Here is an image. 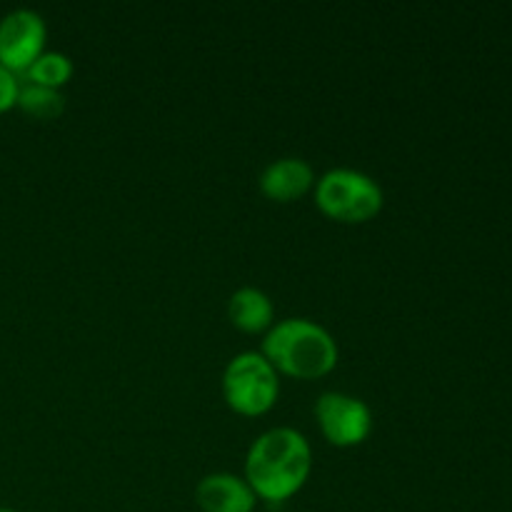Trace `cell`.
Segmentation results:
<instances>
[{
    "mask_svg": "<svg viewBox=\"0 0 512 512\" xmlns=\"http://www.w3.org/2000/svg\"><path fill=\"white\" fill-rule=\"evenodd\" d=\"M313 183V168L303 158H280L270 163L260 175V190L268 198L280 200V203H288V200L305 195L313 188Z\"/></svg>",
    "mask_w": 512,
    "mask_h": 512,
    "instance_id": "obj_8",
    "label": "cell"
},
{
    "mask_svg": "<svg viewBox=\"0 0 512 512\" xmlns=\"http://www.w3.org/2000/svg\"><path fill=\"white\" fill-rule=\"evenodd\" d=\"M25 115L35 120H55L65 108V95L55 88H45V85H20L18 100H15Z\"/></svg>",
    "mask_w": 512,
    "mask_h": 512,
    "instance_id": "obj_10",
    "label": "cell"
},
{
    "mask_svg": "<svg viewBox=\"0 0 512 512\" xmlns=\"http://www.w3.org/2000/svg\"><path fill=\"white\" fill-rule=\"evenodd\" d=\"M315 203L330 218L363 223L383 208V188L363 170L333 168L315 183Z\"/></svg>",
    "mask_w": 512,
    "mask_h": 512,
    "instance_id": "obj_3",
    "label": "cell"
},
{
    "mask_svg": "<svg viewBox=\"0 0 512 512\" xmlns=\"http://www.w3.org/2000/svg\"><path fill=\"white\" fill-rule=\"evenodd\" d=\"M223 393L233 410L243 415H263L278 400V370L263 353H240L223 373Z\"/></svg>",
    "mask_w": 512,
    "mask_h": 512,
    "instance_id": "obj_4",
    "label": "cell"
},
{
    "mask_svg": "<svg viewBox=\"0 0 512 512\" xmlns=\"http://www.w3.org/2000/svg\"><path fill=\"white\" fill-rule=\"evenodd\" d=\"M313 468V453L295 428H270L260 435L245 458V480L258 498L283 503L298 493Z\"/></svg>",
    "mask_w": 512,
    "mask_h": 512,
    "instance_id": "obj_1",
    "label": "cell"
},
{
    "mask_svg": "<svg viewBox=\"0 0 512 512\" xmlns=\"http://www.w3.org/2000/svg\"><path fill=\"white\" fill-rule=\"evenodd\" d=\"M230 323L245 333H258V330L273 328V303L260 288L245 285L230 295L228 303Z\"/></svg>",
    "mask_w": 512,
    "mask_h": 512,
    "instance_id": "obj_9",
    "label": "cell"
},
{
    "mask_svg": "<svg viewBox=\"0 0 512 512\" xmlns=\"http://www.w3.org/2000/svg\"><path fill=\"white\" fill-rule=\"evenodd\" d=\"M315 418L325 438L338 448L360 445L373 430V413L360 398L328 390L315 403Z\"/></svg>",
    "mask_w": 512,
    "mask_h": 512,
    "instance_id": "obj_5",
    "label": "cell"
},
{
    "mask_svg": "<svg viewBox=\"0 0 512 512\" xmlns=\"http://www.w3.org/2000/svg\"><path fill=\"white\" fill-rule=\"evenodd\" d=\"M23 75L30 83L60 90V85L68 83V78L73 75V60L58 50H43Z\"/></svg>",
    "mask_w": 512,
    "mask_h": 512,
    "instance_id": "obj_11",
    "label": "cell"
},
{
    "mask_svg": "<svg viewBox=\"0 0 512 512\" xmlns=\"http://www.w3.org/2000/svg\"><path fill=\"white\" fill-rule=\"evenodd\" d=\"M255 498L258 495L248 480L233 473L205 475L195 488V500L203 512H253Z\"/></svg>",
    "mask_w": 512,
    "mask_h": 512,
    "instance_id": "obj_7",
    "label": "cell"
},
{
    "mask_svg": "<svg viewBox=\"0 0 512 512\" xmlns=\"http://www.w3.org/2000/svg\"><path fill=\"white\" fill-rule=\"evenodd\" d=\"M263 355L280 373L313 380L335 368L338 343L323 325L308 318H288L268 330Z\"/></svg>",
    "mask_w": 512,
    "mask_h": 512,
    "instance_id": "obj_2",
    "label": "cell"
},
{
    "mask_svg": "<svg viewBox=\"0 0 512 512\" xmlns=\"http://www.w3.org/2000/svg\"><path fill=\"white\" fill-rule=\"evenodd\" d=\"M18 90H20L18 78H15L8 68L0 65V113L13 108L15 100H18Z\"/></svg>",
    "mask_w": 512,
    "mask_h": 512,
    "instance_id": "obj_12",
    "label": "cell"
},
{
    "mask_svg": "<svg viewBox=\"0 0 512 512\" xmlns=\"http://www.w3.org/2000/svg\"><path fill=\"white\" fill-rule=\"evenodd\" d=\"M0 512H18V510H10V508H0Z\"/></svg>",
    "mask_w": 512,
    "mask_h": 512,
    "instance_id": "obj_13",
    "label": "cell"
},
{
    "mask_svg": "<svg viewBox=\"0 0 512 512\" xmlns=\"http://www.w3.org/2000/svg\"><path fill=\"white\" fill-rule=\"evenodd\" d=\"M45 20L30 8L10 10L0 20V65L18 75L43 53Z\"/></svg>",
    "mask_w": 512,
    "mask_h": 512,
    "instance_id": "obj_6",
    "label": "cell"
}]
</instances>
